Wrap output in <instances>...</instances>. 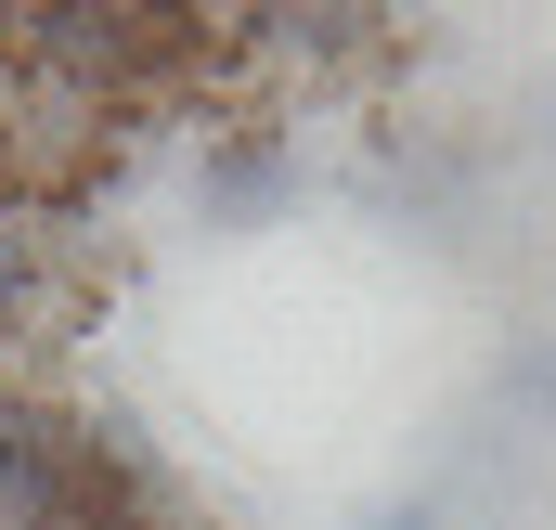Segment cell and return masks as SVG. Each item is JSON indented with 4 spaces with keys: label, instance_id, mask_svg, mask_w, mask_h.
Listing matches in <instances>:
<instances>
[{
    "label": "cell",
    "instance_id": "obj_1",
    "mask_svg": "<svg viewBox=\"0 0 556 530\" xmlns=\"http://www.w3.org/2000/svg\"><path fill=\"white\" fill-rule=\"evenodd\" d=\"M298 194V130L285 104H247V117H207L194 130V207L207 220H273Z\"/></svg>",
    "mask_w": 556,
    "mask_h": 530
},
{
    "label": "cell",
    "instance_id": "obj_2",
    "mask_svg": "<svg viewBox=\"0 0 556 530\" xmlns=\"http://www.w3.org/2000/svg\"><path fill=\"white\" fill-rule=\"evenodd\" d=\"M0 220H26V130H13V104H0Z\"/></svg>",
    "mask_w": 556,
    "mask_h": 530
},
{
    "label": "cell",
    "instance_id": "obj_3",
    "mask_svg": "<svg viewBox=\"0 0 556 530\" xmlns=\"http://www.w3.org/2000/svg\"><path fill=\"white\" fill-rule=\"evenodd\" d=\"M363 530H453V518H440V505H376Z\"/></svg>",
    "mask_w": 556,
    "mask_h": 530
},
{
    "label": "cell",
    "instance_id": "obj_4",
    "mask_svg": "<svg viewBox=\"0 0 556 530\" xmlns=\"http://www.w3.org/2000/svg\"><path fill=\"white\" fill-rule=\"evenodd\" d=\"M518 389H531V401H556V350H531V363H518Z\"/></svg>",
    "mask_w": 556,
    "mask_h": 530
}]
</instances>
